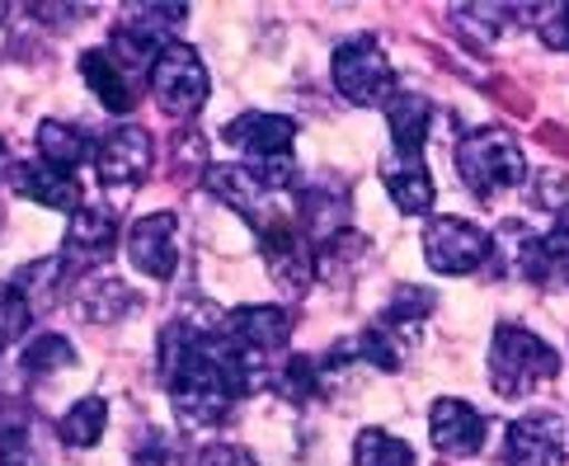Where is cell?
<instances>
[{"label": "cell", "mask_w": 569, "mask_h": 466, "mask_svg": "<svg viewBox=\"0 0 569 466\" xmlns=\"http://www.w3.org/2000/svg\"><path fill=\"white\" fill-rule=\"evenodd\" d=\"M76 307L86 320H94V326H113V320L137 311V297L123 278H86L76 293Z\"/></svg>", "instance_id": "cell-22"}, {"label": "cell", "mask_w": 569, "mask_h": 466, "mask_svg": "<svg viewBox=\"0 0 569 466\" xmlns=\"http://www.w3.org/2000/svg\"><path fill=\"white\" fill-rule=\"evenodd\" d=\"M560 373V354L522 326H499L490 339V387L503 400H522Z\"/></svg>", "instance_id": "cell-3"}, {"label": "cell", "mask_w": 569, "mask_h": 466, "mask_svg": "<svg viewBox=\"0 0 569 466\" xmlns=\"http://www.w3.org/2000/svg\"><path fill=\"white\" fill-rule=\"evenodd\" d=\"M485 434H490V424H485V415L471 400H457V396L433 400L429 438L442 457H476L485 448Z\"/></svg>", "instance_id": "cell-12"}, {"label": "cell", "mask_w": 569, "mask_h": 466, "mask_svg": "<svg viewBox=\"0 0 569 466\" xmlns=\"http://www.w3.org/2000/svg\"><path fill=\"white\" fill-rule=\"evenodd\" d=\"M532 202H537L541 212H556V217H565V212H569V175H560V170H546V175H537Z\"/></svg>", "instance_id": "cell-30"}, {"label": "cell", "mask_w": 569, "mask_h": 466, "mask_svg": "<svg viewBox=\"0 0 569 466\" xmlns=\"http://www.w3.org/2000/svg\"><path fill=\"white\" fill-rule=\"evenodd\" d=\"M6 166H10V141L0 137V175H6Z\"/></svg>", "instance_id": "cell-34"}, {"label": "cell", "mask_w": 569, "mask_h": 466, "mask_svg": "<svg viewBox=\"0 0 569 466\" xmlns=\"http://www.w3.org/2000/svg\"><path fill=\"white\" fill-rule=\"evenodd\" d=\"M14 194H24L38 208H52V212H80L86 208V194H80V179L67 170H52L43 160H29V166H14L10 175Z\"/></svg>", "instance_id": "cell-15"}, {"label": "cell", "mask_w": 569, "mask_h": 466, "mask_svg": "<svg viewBox=\"0 0 569 466\" xmlns=\"http://www.w3.org/2000/svg\"><path fill=\"white\" fill-rule=\"evenodd\" d=\"M80 76H86L90 95H94L109 113H128V109L137 105L132 80H128V71H123V67H118V57H113L109 48H90V52H80Z\"/></svg>", "instance_id": "cell-17"}, {"label": "cell", "mask_w": 569, "mask_h": 466, "mask_svg": "<svg viewBox=\"0 0 569 466\" xmlns=\"http://www.w3.org/2000/svg\"><path fill=\"white\" fill-rule=\"evenodd\" d=\"M452 160H457L461 185L471 189L476 198H495L503 189L522 185V175H527V156L518 147V137L503 132V128H476V132H466L457 147H452Z\"/></svg>", "instance_id": "cell-2"}, {"label": "cell", "mask_w": 569, "mask_h": 466, "mask_svg": "<svg viewBox=\"0 0 569 466\" xmlns=\"http://www.w3.org/2000/svg\"><path fill=\"white\" fill-rule=\"evenodd\" d=\"M297 227L311 240H330L339 231H349V189L343 185H320L311 179L307 189H297Z\"/></svg>", "instance_id": "cell-16"}, {"label": "cell", "mask_w": 569, "mask_h": 466, "mask_svg": "<svg viewBox=\"0 0 569 466\" xmlns=\"http://www.w3.org/2000/svg\"><path fill=\"white\" fill-rule=\"evenodd\" d=\"M269 387L288 400V405H311L320 396V363L311 358H288V363H278V368L269 373Z\"/></svg>", "instance_id": "cell-25"}, {"label": "cell", "mask_w": 569, "mask_h": 466, "mask_svg": "<svg viewBox=\"0 0 569 466\" xmlns=\"http://www.w3.org/2000/svg\"><path fill=\"white\" fill-rule=\"evenodd\" d=\"M151 95L170 118H193L208 105V67L189 43H170L151 67Z\"/></svg>", "instance_id": "cell-5"}, {"label": "cell", "mask_w": 569, "mask_h": 466, "mask_svg": "<svg viewBox=\"0 0 569 466\" xmlns=\"http://www.w3.org/2000/svg\"><path fill=\"white\" fill-rule=\"evenodd\" d=\"M335 86L358 109H386L396 99V67L386 62L377 38H349L335 48Z\"/></svg>", "instance_id": "cell-4"}, {"label": "cell", "mask_w": 569, "mask_h": 466, "mask_svg": "<svg viewBox=\"0 0 569 466\" xmlns=\"http://www.w3.org/2000/svg\"><path fill=\"white\" fill-rule=\"evenodd\" d=\"M490 259L499 278L513 282H551V259H546V236L527 221H503L490 236Z\"/></svg>", "instance_id": "cell-11"}, {"label": "cell", "mask_w": 569, "mask_h": 466, "mask_svg": "<svg viewBox=\"0 0 569 466\" xmlns=\"http://www.w3.org/2000/svg\"><path fill=\"white\" fill-rule=\"evenodd\" d=\"M109 429V400L104 396H86L76 400L71 410L57 419V438L67 443V448H94L99 438Z\"/></svg>", "instance_id": "cell-24"}, {"label": "cell", "mask_w": 569, "mask_h": 466, "mask_svg": "<svg viewBox=\"0 0 569 466\" xmlns=\"http://www.w3.org/2000/svg\"><path fill=\"white\" fill-rule=\"evenodd\" d=\"M381 175H386V189H391V202L400 212L419 217V212L433 208L438 189H433V175H429V166H423V156H391Z\"/></svg>", "instance_id": "cell-18"}, {"label": "cell", "mask_w": 569, "mask_h": 466, "mask_svg": "<svg viewBox=\"0 0 569 466\" xmlns=\"http://www.w3.org/2000/svg\"><path fill=\"white\" fill-rule=\"evenodd\" d=\"M67 274H71L67 259H62V255H48V259H29V265L19 269L10 282H14V293L29 301V311L43 316V311L57 307V297H62Z\"/></svg>", "instance_id": "cell-19"}, {"label": "cell", "mask_w": 569, "mask_h": 466, "mask_svg": "<svg viewBox=\"0 0 569 466\" xmlns=\"http://www.w3.org/2000/svg\"><path fill=\"white\" fill-rule=\"evenodd\" d=\"M208 189L221 202H231V212H240V221H250V227L259 231V240L269 231H278V227H288V212L278 208L273 194L263 189L246 166H208Z\"/></svg>", "instance_id": "cell-9"}, {"label": "cell", "mask_w": 569, "mask_h": 466, "mask_svg": "<svg viewBox=\"0 0 569 466\" xmlns=\"http://www.w3.org/2000/svg\"><path fill=\"white\" fill-rule=\"evenodd\" d=\"M423 259L433 274H476L490 265V236L461 217H433L423 231Z\"/></svg>", "instance_id": "cell-7"}, {"label": "cell", "mask_w": 569, "mask_h": 466, "mask_svg": "<svg viewBox=\"0 0 569 466\" xmlns=\"http://www.w3.org/2000/svg\"><path fill=\"white\" fill-rule=\"evenodd\" d=\"M537 33L551 52H569V6H541L537 10Z\"/></svg>", "instance_id": "cell-31"}, {"label": "cell", "mask_w": 569, "mask_h": 466, "mask_svg": "<svg viewBox=\"0 0 569 466\" xmlns=\"http://www.w3.org/2000/svg\"><path fill=\"white\" fill-rule=\"evenodd\" d=\"M508 466H565L569 462V424L560 415H527L508 424L503 438Z\"/></svg>", "instance_id": "cell-10"}, {"label": "cell", "mask_w": 569, "mask_h": 466, "mask_svg": "<svg viewBox=\"0 0 569 466\" xmlns=\"http://www.w3.org/2000/svg\"><path fill=\"white\" fill-rule=\"evenodd\" d=\"M353 466H415V448L386 429H362L353 443Z\"/></svg>", "instance_id": "cell-27"}, {"label": "cell", "mask_w": 569, "mask_h": 466, "mask_svg": "<svg viewBox=\"0 0 569 466\" xmlns=\"http://www.w3.org/2000/svg\"><path fill=\"white\" fill-rule=\"evenodd\" d=\"M0 400H6V396H0Z\"/></svg>", "instance_id": "cell-36"}, {"label": "cell", "mask_w": 569, "mask_h": 466, "mask_svg": "<svg viewBox=\"0 0 569 466\" xmlns=\"http://www.w3.org/2000/svg\"><path fill=\"white\" fill-rule=\"evenodd\" d=\"M33 19H67V24H80L90 14V6H29Z\"/></svg>", "instance_id": "cell-33"}, {"label": "cell", "mask_w": 569, "mask_h": 466, "mask_svg": "<svg viewBox=\"0 0 569 466\" xmlns=\"http://www.w3.org/2000/svg\"><path fill=\"white\" fill-rule=\"evenodd\" d=\"M6 14H10V6H0V24H6Z\"/></svg>", "instance_id": "cell-35"}, {"label": "cell", "mask_w": 569, "mask_h": 466, "mask_svg": "<svg viewBox=\"0 0 569 466\" xmlns=\"http://www.w3.org/2000/svg\"><path fill=\"white\" fill-rule=\"evenodd\" d=\"M227 335H231V344H236V354L259 373L273 354L288 349V339H292V316L282 311V307H269V301H254V307H236V311L227 316Z\"/></svg>", "instance_id": "cell-8"}, {"label": "cell", "mask_w": 569, "mask_h": 466, "mask_svg": "<svg viewBox=\"0 0 569 466\" xmlns=\"http://www.w3.org/2000/svg\"><path fill=\"white\" fill-rule=\"evenodd\" d=\"M221 132H227V141H231L240 156H246V170H250L269 194L297 185V156H292L297 123H292V118L250 109V113L231 118V123L221 128Z\"/></svg>", "instance_id": "cell-1"}, {"label": "cell", "mask_w": 569, "mask_h": 466, "mask_svg": "<svg viewBox=\"0 0 569 466\" xmlns=\"http://www.w3.org/2000/svg\"><path fill=\"white\" fill-rule=\"evenodd\" d=\"M132 466H184V443L166 429H147L132 443Z\"/></svg>", "instance_id": "cell-28"}, {"label": "cell", "mask_w": 569, "mask_h": 466, "mask_svg": "<svg viewBox=\"0 0 569 466\" xmlns=\"http://www.w3.org/2000/svg\"><path fill=\"white\" fill-rule=\"evenodd\" d=\"M33 141H38L43 166H52V170H76V166H86V160H94V147H90L86 128L62 123V118H43Z\"/></svg>", "instance_id": "cell-21"}, {"label": "cell", "mask_w": 569, "mask_h": 466, "mask_svg": "<svg viewBox=\"0 0 569 466\" xmlns=\"http://www.w3.org/2000/svg\"><path fill=\"white\" fill-rule=\"evenodd\" d=\"M33 326V311L29 301L14 293V282H0V354L10 349V344L24 339V330Z\"/></svg>", "instance_id": "cell-29"}, {"label": "cell", "mask_w": 569, "mask_h": 466, "mask_svg": "<svg viewBox=\"0 0 569 466\" xmlns=\"http://www.w3.org/2000/svg\"><path fill=\"white\" fill-rule=\"evenodd\" d=\"M179 221L174 212H151V217H141L137 227L128 231V259H132V269L137 274H147V278H174L179 269Z\"/></svg>", "instance_id": "cell-13"}, {"label": "cell", "mask_w": 569, "mask_h": 466, "mask_svg": "<svg viewBox=\"0 0 569 466\" xmlns=\"http://www.w3.org/2000/svg\"><path fill=\"white\" fill-rule=\"evenodd\" d=\"M118 246V217L109 208H80L71 212V227L62 240V259L71 269H94L104 265Z\"/></svg>", "instance_id": "cell-14"}, {"label": "cell", "mask_w": 569, "mask_h": 466, "mask_svg": "<svg viewBox=\"0 0 569 466\" xmlns=\"http://www.w3.org/2000/svg\"><path fill=\"white\" fill-rule=\"evenodd\" d=\"M429 99L410 95V90H396V99L386 105V123H391V141H396V156H423V141H429Z\"/></svg>", "instance_id": "cell-20"}, {"label": "cell", "mask_w": 569, "mask_h": 466, "mask_svg": "<svg viewBox=\"0 0 569 466\" xmlns=\"http://www.w3.org/2000/svg\"><path fill=\"white\" fill-rule=\"evenodd\" d=\"M0 466H48L43 429L33 424V415H6L0 419Z\"/></svg>", "instance_id": "cell-23"}, {"label": "cell", "mask_w": 569, "mask_h": 466, "mask_svg": "<svg viewBox=\"0 0 569 466\" xmlns=\"http://www.w3.org/2000/svg\"><path fill=\"white\" fill-rule=\"evenodd\" d=\"M193 466H259V462L250 448H240V443H208V448L193 457Z\"/></svg>", "instance_id": "cell-32"}, {"label": "cell", "mask_w": 569, "mask_h": 466, "mask_svg": "<svg viewBox=\"0 0 569 466\" xmlns=\"http://www.w3.org/2000/svg\"><path fill=\"white\" fill-rule=\"evenodd\" d=\"M24 373L29 377H52V373H62L76 363V344L67 335H57V330H43V335H33L29 339V349H24Z\"/></svg>", "instance_id": "cell-26"}, {"label": "cell", "mask_w": 569, "mask_h": 466, "mask_svg": "<svg viewBox=\"0 0 569 466\" xmlns=\"http://www.w3.org/2000/svg\"><path fill=\"white\" fill-rule=\"evenodd\" d=\"M156 166V137L137 123H118L94 141V170L104 179L109 194H128Z\"/></svg>", "instance_id": "cell-6"}]
</instances>
